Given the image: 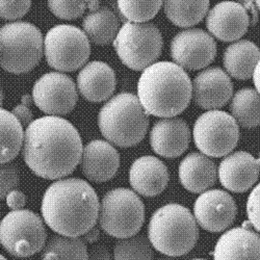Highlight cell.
<instances>
[{
    "mask_svg": "<svg viewBox=\"0 0 260 260\" xmlns=\"http://www.w3.org/2000/svg\"><path fill=\"white\" fill-rule=\"evenodd\" d=\"M82 152L77 129L59 116L41 117L26 127L23 158L41 178L58 180L70 175L80 164Z\"/></svg>",
    "mask_w": 260,
    "mask_h": 260,
    "instance_id": "1",
    "label": "cell"
},
{
    "mask_svg": "<svg viewBox=\"0 0 260 260\" xmlns=\"http://www.w3.org/2000/svg\"><path fill=\"white\" fill-rule=\"evenodd\" d=\"M42 215L57 234L82 236L96 226L100 203L95 189L79 178L58 179L46 189Z\"/></svg>",
    "mask_w": 260,
    "mask_h": 260,
    "instance_id": "2",
    "label": "cell"
},
{
    "mask_svg": "<svg viewBox=\"0 0 260 260\" xmlns=\"http://www.w3.org/2000/svg\"><path fill=\"white\" fill-rule=\"evenodd\" d=\"M138 97L148 115L176 117L192 99V82L176 62L157 61L143 71L138 81Z\"/></svg>",
    "mask_w": 260,
    "mask_h": 260,
    "instance_id": "3",
    "label": "cell"
},
{
    "mask_svg": "<svg viewBox=\"0 0 260 260\" xmlns=\"http://www.w3.org/2000/svg\"><path fill=\"white\" fill-rule=\"evenodd\" d=\"M149 124V115L139 97L127 92L110 98L98 115L101 135L108 142L121 148L140 144L148 133Z\"/></svg>",
    "mask_w": 260,
    "mask_h": 260,
    "instance_id": "4",
    "label": "cell"
},
{
    "mask_svg": "<svg viewBox=\"0 0 260 260\" xmlns=\"http://www.w3.org/2000/svg\"><path fill=\"white\" fill-rule=\"evenodd\" d=\"M148 237L159 253L179 257L188 254L199 240V227L188 208L170 203L158 208L151 216Z\"/></svg>",
    "mask_w": 260,
    "mask_h": 260,
    "instance_id": "5",
    "label": "cell"
},
{
    "mask_svg": "<svg viewBox=\"0 0 260 260\" xmlns=\"http://www.w3.org/2000/svg\"><path fill=\"white\" fill-rule=\"evenodd\" d=\"M2 67L13 74H24L35 69L44 54V38L34 24L14 21L0 30Z\"/></svg>",
    "mask_w": 260,
    "mask_h": 260,
    "instance_id": "6",
    "label": "cell"
},
{
    "mask_svg": "<svg viewBox=\"0 0 260 260\" xmlns=\"http://www.w3.org/2000/svg\"><path fill=\"white\" fill-rule=\"evenodd\" d=\"M120 60L134 71H144L156 62L161 54L164 40L158 27L148 22H125L115 41Z\"/></svg>",
    "mask_w": 260,
    "mask_h": 260,
    "instance_id": "7",
    "label": "cell"
},
{
    "mask_svg": "<svg viewBox=\"0 0 260 260\" xmlns=\"http://www.w3.org/2000/svg\"><path fill=\"white\" fill-rule=\"evenodd\" d=\"M145 222V206L139 193L119 187L104 194L100 203L99 224L113 237L126 238L138 234Z\"/></svg>",
    "mask_w": 260,
    "mask_h": 260,
    "instance_id": "8",
    "label": "cell"
},
{
    "mask_svg": "<svg viewBox=\"0 0 260 260\" xmlns=\"http://www.w3.org/2000/svg\"><path fill=\"white\" fill-rule=\"evenodd\" d=\"M44 220V219H43ZM40 216L28 209L9 212L0 225V243L14 257H30L44 249L47 232Z\"/></svg>",
    "mask_w": 260,
    "mask_h": 260,
    "instance_id": "9",
    "label": "cell"
},
{
    "mask_svg": "<svg viewBox=\"0 0 260 260\" xmlns=\"http://www.w3.org/2000/svg\"><path fill=\"white\" fill-rule=\"evenodd\" d=\"M44 55L52 69L74 72L81 69L91 55L90 40L74 25H55L44 38Z\"/></svg>",
    "mask_w": 260,
    "mask_h": 260,
    "instance_id": "10",
    "label": "cell"
},
{
    "mask_svg": "<svg viewBox=\"0 0 260 260\" xmlns=\"http://www.w3.org/2000/svg\"><path fill=\"white\" fill-rule=\"evenodd\" d=\"M232 115L211 110L194 122L192 137L200 152L209 157H223L231 153L240 141V127Z\"/></svg>",
    "mask_w": 260,
    "mask_h": 260,
    "instance_id": "11",
    "label": "cell"
},
{
    "mask_svg": "<svg viewBox=\"0 0 260 260\" xmlns=\"http://www.w3.org/2000/svg\"><path fill=\"white\" fill-rule=\"evenodd\" d=\"M77 85L62 72H49L35 83L32 97L36 106L49 116H66L77 104Z\"/></svg>",
    "mask_w": 260,
    "mask_h": 260,
    "instance_id": "12",
    "label": "cell"
},
{
    "mask_svg": "<svg viewBox=\"0 0 260 260\" xmlns=\"http://www.w3.org/2000/svg\"><path fill=\"white\" fill-rule=\"evenodd\" d=\"M170 53L174 62L184 70H202L214 60L216 43L207 31L200 28H188L172 39Z\"/></svg>",
    "mask_w": 260,
    "mask_h": 260,
    "instance_id": "13",
    "label": "cell"
},
{
    "mask_svg": "<svg viewBox=\"0 0 260 260\" xmlns=\"http://www.w3.org/2000/svg\"><path fill=\"white\" fill-rule=\"evenodd\" d=\"M237 206L230 193L222 189L201 192L193 205V215L198 225L209 232H222L235 221Z\"/></svg>",
    "mask_w": 260,
    "mask_h": 260,
    "instance_id": "14",
    "label": "cell"
},
{
    "mask_svg": "<svg viewBox=\"0 0 260 260\" xmlns=\"http://www.w3.org/2000/svg\"><path fill=\"white\" fill-rule=\"evenodd\" d=\"M251 25L247 10L237 2H222L208 11L206 27L209 34L222 42L241 40Z\"/></svg>",
    "mask_w": 260,
    "mask_h": 260,
    "instance_id": "15",
    "label": "cell"
},
{
    "mask_svg": "<svg viewBox=\"0 0 260 260\" xmlns=\"http://www.w3.org/2000/svg\"><path fill=\"white\" fill-rule=\"evenodd\" d=\"M233 96L230 75L219 67L205 68L192 81L193 103L206 111L219 110Z\"/></svg>",
    "mask_w": 260,
    "mask_h": 260,
    "instance_id": "16",
    "label": "cell"
},
{
    "mask_svg": "<svg viewBox=\"0 0 260 260\" xmlns=\"http://www.w3.org/2000/svg\"><path fill=\"white\" fill-rule=\"evenodd\" d=\"M190 142V129L178 117L162 118L153 125L150 133V145L154 152L166 158H175L187 150Z\"/></svg>",
    "mask_w": 260,
    "mask_h": 260,
    "instance_id": "17",
    "label": "cell"
},
{
    "mask_svg": "<svg viewBox=\"0 0 260 260\" xmlns=\"http://www.w3.org/2000/svg\"><path fill=\"white\" fill-rule=\"evenodd\" d=\"M260 160L247 151L229 153L221 161L218 175L221 184L233 192H245L259 178Z\"/></svg>",
    "mask_w": 260,
    "mask_h": 260,
    "instance_id": "18",
    "label": "cell"
},
{
    "mask_svg": "<svg viewBox=\"0 0 260 260\" xmlns=\"http://www.w3.org/2000/svg\"><path fill=\"white\" fill-rule=\"evenodd\" d=\"M83 175L94 182L112 180L120 167V154L108 141L95 140L83 147L80 160Z\"/></svg>",
    "mask_w": 260,
    "mask_h": 260,
    "instance_id": "19",
    "label": "cell"
},
{
    "mask_svg": "<svg viewBox=\"0 0 260 260\" xmlns=\"http://www.w3.org/2000/svg\"><path fill=\"white\" fill-rule=\"evenodd\" d=\"M116 86L115 71L103 61L93 60L85 63L77 75L78 92L89 102L100 103L112 98Z\"/></svg>",
    "mask_w": 260,
    "mask_h": 260,
    "instance_id": "20",
    "label": "cell"
},
{
    "mask_svg": "<svg viewBox=\"0 0 260 260\" xmlns=\"http://www.w3.org/2000/svg\"><path fill=\"white\" fill-rule=\"evenodd\" d=\"M170 179L167 166L155 156H142L134 161L129 170V183L143 197L152 198L160 194Z\"/></svg>",
    "mask_w": 260,
    "mask_h": 260,
    "instance_id": "21",
    "label": "cell"
},
{
    "mask_svg": "<svg viewBox=\"0 0 260 260\" xmlns=\"http://www.w3.org/2000/svg\"><path fill=\"white\" fill-rule=\"evenodd\" d=\"M214 259H260V235L246 227H234L226 231L218 241Z\"/></svg>",
    "mask_w": 260,
    "mask_h": 260,
    "instance_id": "22",
    "label": "cell"
},
{
    "mask_svg": "<svg viewBox=\"0 0 260 260\" xmlns=\"http://www.w3.org/2000/svg\"><path fill=\"white\" fill-rule=\"evenodd\" d=\"M178 174L182 186L194 193L212 187L219 176L215 164L202 152L187 154L179 165Z\"/></svg>",
    "mask_w": 260,
    "mask_h": 260,
    "instance_id": "23",
    "label": "cell"
},
{
    "mask_svg": "<svg viewBox=\"0 0 260 260\" xmlns=\"http://www.w3.org/2000/svg\"><path fill=\"white\" fill-rule=\"evenodd\" d=\"M260 60V49L249 40H237L224 51L223 64L226 72L238 80L253 77L254 70Z\"/></svg>",
    "mask_w": 260,
    "mask_h": 260,
    "instance_id": "24",
    "label": "cell"
},
{
    "mask_svg": "<svg viewBox=\"0 0 260 260\" xmlns=\"http://www.w3.org/2000/svg\"><path fill=\"white\" fill-rule=\"evenodd\" d=\"M82 28L92 43L105 46L114 43L121 27L120 21L113 11L99 8L84 17Z\"/></svg>",
    "mask_w": 260,
    "mask_h": 260,
    "instance_id": "25",
    "label": "cell"
},
{
    "mask_svg": "<svg viewBox=\"0 0 260 260\" xmlns=\"http://www.w3.org/2000/svg\"><path fill=\"white\" fill-rule=\"evenodd\" d=\"M209 0H164L162 7L171 22L182 28L197 25L207 16Z\"/></svg>",
    "mask_w": 260,
    "mask_h": 260,
    "instance_id": "26",
    "label": "cell"
},
{
    "mask_svg": "<svg viewBox=\"0 0 260 260\" xmlns=\"http://www.w3.org/2000/svg\"><path fill=\"white\" fill-rule=\"evenodd\" d=\"M229 110L238 125L252 129L260 125V94L257 90H238L231 98Z\"/></svg>",
    "mask_w": 260,
    "mask_h": 260,
    "instance_id": "27",
    "label": "cell"
},
{
    "mask_svg": "<svg viewBox=\"0 0 260 260\" xmlns=\"http://www.w3.org/2000/svg\"><path fill=\"white\" fill-rule=\"evenodd\" d=\"M0 125H2V164L10 162L23 149L24 133L23 125L11 112L4 108L0 111Z\"/></svg>",
    "mask_w": 260,
    "mask_h": 260,
    "instance_id": "28",
    "label": "cell"
},
{
    "mask_svg": "<svg viewBox=\"0 0 260 260\" xmlns=\"http://www.w3.org/2000/svg\"><path fill=\"white\" fill-rule=\"evenodd\" d=\"M43 259H89L85 241L79 236L53 235L42 251Z\"/></svg>",
    "mask_w": 260,
    "mask_h": 260,
    "instance_id": "29",
    "label": "cell"
},
{
    "mask_svg": "<svg viewBox=\"0 0 260 260\" xmlns=\"http://www.w3.org/2000/svg\"><path fill=\"white\" fill-rule=\"evenodd\" d=\"M115 259H153V246L149 237L143 235H134L121 240L114 249Z\"/></svg>",
    "mask_w": 260,
    "mask_h": 260,
    "instance_id": "30",
    "label": "cell"
},
{
    "mask_svg": "<svg viewBox=\"0 0 260 260\" xmlns=\"http://www.w3.org/2000/svg\"><path fill=\"white\" fill-rule=\"evenodd\" d=\"M164 0H118V8L121 15L133 22H148L153 19Z\"/></svg>",
    "mask_w": 260,
    "mask_h": 260,
    "instance_id": "31",
    "label": "cell"
},
{
    "mask_svg": "<svg viewBox=\"0 0 260 260\" xmlns=\"http://www.w3.org/2000/svg\"><path fill=\"white\" fill-rule=\"evenodd\" d=\"M50 12L61 20H75L81 17L89 7L91 11L98 8V0H47Z\"/></svg>",
    "mask_w": 260,
    "mask_h": 260,
    "instance_id": "32",
    "label": "cell"
},
{
    "mask_svg": "<svg viewBox=\"0 0 260 260\" xmlns=\"http://www.w3.org/2000/svg\"><path fill=\"white\" fill-rule=\"evenodd\" d=\"M31 7V0H0V16L4 20L15 21L24 17Z\"/></svg>",
    "mask_w": 260,
    "mask_h": 260,
    "instance_id": "33",
    "label": "cell"
},
{
    "mask_svg": "<svg viewBox=\"0 0 260 260\" xmlns=\"http://www.w3.org/2000/svg\"><path fill=\"white\" fill-rule=\"evenodd\" d=\"M20 181L19 170L13 162L2 164V199H6L7 194L15 189Z\"/></svg>",
    "mask_w": 260,
    "mask_h": 260,
    "instance_id": "34",
    "label": "cell"
},
{
    "mask_svg": "<svg viewBox=\"0 0 260 260\" xmlns=\"http://www.w3.org/2000/svg\"><path fill=\"white\" fill-rule=\"evenodd\" d=\"M247 215L251 225L260 233V183L253 188L248 198Z\"/></svg>",
    "mask_w": 260,
    "mask_h": 260,
    "instance_id": "35",
    "label": "cell"
},
{
    "mask_svg": "<svg viewBox=\"0 0 260 260\" xmlns=\"http://www.w3.org/2000/svg\"><path fill=\"white\" fill-rule=\"evenodd\" d=\"M6 201H7V205L12 210L22 209L26 204V197H25L24 192L20 191V190L15 188L7 194Z\"/></svg>",
    "mask_w": 260,
    "mask_h": 260,
    "instance_id": "36",
    "label": "cell"
},
{
    "mask_svg": "<svg viewBox=\"0 0 260 260\" xmlns=\"http://www.w3.org/2000/svg\"><path fill=\"white\" fill-rule=\"evenodd\" d=\"M12 113L19 119L23 126H28L34 121V114L29 110V107L24 104H19L13 108Z\"/></svg>",
    "mask_w": 260,
    "mask_h": 260,
    "instance_id": "37",
    "label": "cell"
},
{
    "mask_svg": "<svg viewBox=\"0 0 260 260\" xmlns=\"http://www.w3.org/2000/svg\"><path fill=\"white\" fill-rule=\"evenodd\" d=\"M236 2L240 3L247 10L251 17V25H255L258 21L259 14V10L257 8L255 0H236Z\"/></svg>",
    "mask_w": 260,
    "mask_h": 260,
    "instance_id": "38",
    "label": "cell"
},
{
    "mask_svg": "<svg viewBox=\"0 0 260 260\" xmlns=\"http://www.w3.org/2000/svg\"><path fill=\"white\" fill-rule=\"evenodd\" d=\"M90 258L92 259H111L110 251L103 246H95L91 249Z\"/></svg>",
    "mask_w": 260,
    "mask_h": 260,
    "instance_id": "39",
    "label": "cell"
},
{
    "mask_svg": "<svg viewBox=\"0 0 260 260\" xmlns=\"http://www.w3.org/2000/svg\"><path fill=\"white\" fill-rule=\"evenodd\" d=\"M82 236H83L82 238L85 241V243L93 244V243H95V242H97L99 240L100 231H99V229L96 226H94L88 232L84 233Z\"/></svg>",
    "mask_w": 260,
    "mask_h": 260,
    "instance_id": "40",
    "label": "cell"
},
{
    "mask_svg": "<svg viewBox=\"0 0 260 260\" xmlns=\"http://www.w3.org/2000/svg\"><path fill=\"white\" fill-rule=\"evenodd\" d=\"M253 81H254V85H255V89L257 90V92L260 94V60L258 61L257 66L254 70L253 73Z\"/></svg>",
    "mask_w": 260,
    "mask_h": 260,
    "instance_id": "41",
    "label": "cell"
},
{
    "mask_svg": "<svg viewBox=\"0 0 260 260\" xmlns=\"http://www.w3.org/2000/svg\"><path fill=\"white\" fill-rule=\"evenodd\" d=\"M32 101H34V97L29 94H24L22 98H21V103L27 106H30L32 104Z\"/></svg>",
    "mask_w": 260,
    "mask_h": 260,
    "instance_id": "42",
    "label": "cell"
},
{
    "mask_svg": "<svg viewBox=\"0 0 260 260\" xmlns=\"http://www.w3.org/2000/svg\"><path fill=\"white\" fill-rule=\"evenodd\" d=\"M255 3H256L257 8H258V10H259V12H260V0H255Z\"/></svg>",
    "mask_w": 260,
    "mask_h": 260,
    "instance_id": "43",
    "label": "cell"
},
{
    "mask_svg": "<svg viewBox=\"0 0 260 260\" xmlns=\"http://www.w3.org/2000/svg\"><path fill=\"white\" fill-rule=\"evenodd\" d=\"M259 160H260V152H259Z\"/></svg>",
    "mask_w": 260,
    "mask_h": 260,
    "instance_id": "44",
    "label": "cell"
}]
</instances>
